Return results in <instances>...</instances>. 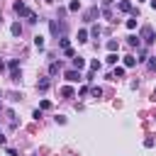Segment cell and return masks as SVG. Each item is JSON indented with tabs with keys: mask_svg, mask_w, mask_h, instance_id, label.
Instances as JSON below:
<instances>
[{
	"mask_svg": "<svg viewBox=\"0 0 156 156\" xmlns=\"http://www.w3.org/2000/svg\"><path fill=\"white\" fill-rule=\"evenodd\" d=\"M151 7H154V10H156V0H151Z\"/></svg>",
	"mask_w": 156,
	"mask_h": 156,
	"instance_id": "obj_32",
	"label": "cell"
},
{
	"mask_svg": "<svg viewBox=\"0 0 156 156\" xmlns=\"http://www.w3.org/2000/svg\"><path fill=\"white\" fill-rule=\"evenodd\" d=\"M2 71H5V63H2V61H0V73H2Z\"/></svg>",
	"mask_w": 156,
	"mask_h": 156,
	"instance_id": "obj_30",
	"label": "cell"
},
{
	"mask_svg": "<svg viewBox=\"0 0 156 156\" xmlns=\"http://www.w3.org/2000/svg\"><path fill=\"white\" fill-rule=\"evenodd\" d=\"M10 32H12L15 37H20V34H22V24H20V22H15V24L10 27Z\"/></svg>",
	"mask_w": 156,
	"mask_h": 156,
	"instance_id": "obj_14",
	"label": "cell"
},
{
	"mask_svg": "<svg viewBox=\"0 0 156 156\" xmlns=\"http://www.w3.org/2000/svg\"><path fill=\"white\" fill-rule=\"evenodd\" d=\"M117 7H119V10H122V12H132V10H134V7H132V2H129V0H119V5H117Z\"/></svg>",
	"mask_w": 156,
	"mask_h": 156,
	"instance_id": "obj_6",
	"label": "cell"
},
{
	"mask_svg": "<svg viewBox=\"0 0 156 156\" xmlns=\"http://www.w3.org/2000/svg\"><path fill=\"white\" fill-rule=\"evenodd\" d=\"M49 107H51L49 100H41V102H39V110H49Z\"/></svg>",
	"mask_w": 156,
	"mask_h": 156,
	"instance_id": "obj_23",
	"label": "cell"
},
{
	"mask_svg": "<svg viewBox=\"0 0 156 156\" xmlns=\"http://www.w3.org/2000/svg\"><path fill=\"white\" fill-rule=\"evenodd\" d=\"M68 10H71V12H78V10H80V2H78V0H71V2H68Z\"/></svg>",
	"mask_w": 156,
	"mask_h": 156,
	"instance_id": "obj_19",
	"label": "cell"
},
{
	"mask_svg": "<svg viewBox=\"0 0 156 156\" xmlns=\"http://www.w3.org/2000/svg\"><path fill=\"white\" fill-rule=\"evenodd\" d=\"M117 49H119V41L117 39H110L107 41V51H117Z\"/></svg>",
	"mask_w": 156,
	"mask_h": 156,
	"instance_id": "obj_17",
	"label": "cell"
},
{
	"mask_svg": "<svg viewBox=\"0 0 156 156\" xmlns=\"http://www.w3.org/2000/svg\"><path fill=\"white\" fill-rule=\"evenodd\" d=\"M149 68H151V71H156V58H151V61H149Z\"/></svg>",
	"mask_w": 156,
	"mask_h": 156,
	"instance_id": "obj_28",
	"label": "cell"
},
{
	"mask_svg": "<svg viewBox=\"0 0 156 156\" xmlns=\"http://www.w3.org/2000/svg\"><path fill=\"white\" fill-rule=\"evenodd\" d=\"M90 95H93V98H100V95H102V90H100L98 85H93V88H90Z\"/></svg>",
	"mask_w": 156,
	"mask_h": 156,
	"instance_id": "obj_22",
	"label": "cell"
},
{
	"mask_svg": "<svg viewBox=\"0 0 156 156\" xmlns=\"http://www.w3.org/2000/svg\"><path fill=\"white\" fill-rule=\"evenodd\" d=\"M144 146H146V149H151V146H154V139H151V136H149V139H144Z\"/></svg>",
	"mask_w": 156,
	"mask_h": 156,
	"instance_id": "obj_27",
	"label": "cell"
},
{
	"mask_svg": "<svg viewBox=\"0 0 156 156\" xmlns=\"http://www.w3.org/2000/svg\"><path fill=\"white\" fill-rule=\"evenodd\" d=\"M63 76H66V80H68V83H78V80L83 78V76H80V71H76V68H68Z\"/></svg>",
	"mask_w": 156,
	"mask_h": 156,
	"instance_id": "obj_3",
	"label": "cell"
},
{
	"mask_svg": "<svg viewBox=\"0 0 156 156\" xmlns=\"http://www.w3.org/2000/svg\"><path fill=\"white\" fill-rule=\"evenodd\" d=\"M127 27H129V29H136V17H134V20H127Z\"/></svg>",
	"mask_w": 156,
	"mask_h": 156,
	"instance_id": "obj_25",
	"label": "cell"
},
{
	"mask_svg": "<svg viewBox=\"0 0 156 156\" xmlns=\"http://www.w3.org/2000/svg\"><path fill=\"white\" fill-rule=\"evenodd\" d=\"M0 98H2V93H0Z\"/></svg>",
	"mask_w": 156,
	"mask_h": 156,
	"instance_id": "obj_33",
	"label": "cell"
},
{
	"mask_svg": "<svg viewBox=\"0 0 156 156\" xmlns=\"http://www.w3.org/2000/svg\"><path fill=\"white\" fill-rule=\"evenodd\" d=\"M83 66H85V58H83V56H73V68H76V71H80Z\"/></svg>",
	"mask_w": 156,
	"mask_h": 156,
	"instance_id": "obj_7",
	"label": "cell"
},
{
	"mask_svg": "<svg viewBox=\"0 0 156 156\" xmlns=\"http://www.w3.org/2000/svg\"><path fill=\"white\" fill-rule=\"evenodd\" d=\"M127 44H129V46H139V44H141V39H139L136 34H129V37H127Z\"/></svg>",
	"mask_w": 156,
	"mask_h": 156,
	"instance_id": "obj_9",
	"label": "cell"
},
{
	"mask_svg": "<svg viewBox=\"0 0 156 156\" xmlns=\"http://www.w3.org/2000/svg\"><path fill=\"white\" fill-rule=\"evenodd\" d=\"M49 32H51L54 37H63V34H66V22H61V20H49Z\"/></svg>",
	"mask_w": 156,
	"mask_h": 156,
	"instance_id": "obj_1",
	"label": "cell"
},
{
	"mask_svg": "<svg viewBox=\"0 0 156 156\" xmlns=\"http://www.w3.org/2000/svg\"><path fill=\"white\" fill-rule=\"evenodd\" d=\"M58 71H61V63H58V61H54V63L49 66V73H51V76H56Z\"/></svg>",
	"mask_w": 156,
	"mask_h": 156,
	"instance_id": "obj_18",
	"label": "cell"
},
{
	"mask_svg": "<svg viewBox=\"0 0 156 156\" xmlns=\"http://www.w3.org/2000/svg\"><path fill=\"white\" fill-rule=\"evenodd\" d=\"M122 76H124V66H115V71H112V80L122 78Z\"/></svg>",
	"mask_w": 156,
	"mask_h": 156,
	"instance_id": "obj_11",
	"label": "cell"
},
{
	"mask_svg": "<svg viewBox=\"0 0 156 156\" xmlns=\"http://www.w3.org/2000/svg\"><path fill=\"white\" fill-rule=\"evenodd\" d=\"M7 66H10V68H17V66H20V61H17V58H10V63H7Z\"/></svg>",
	"mask_w": 156,
	"mask_h": 156,
	"instance_id": "obj_26",
	"label": "cell"
},
{
	"mask_svg": "<svg viewBox=\"0 0 156 156\" xmlns=\"http://www.w3.org/2000/svg\"><path fill=\"white\" fill-rule=\"evenodd\" d=\"M34 46H37L39 51L44 49V37H41V34H37V37H34Z\"/></svg>",
	"mask_w": 156,
	"mask_h": 156,
	"instance_id": "obj_15",
	"label": "cell"
},
{
	"mask_svg": "<svg viewBox=\"0 0 156 156\" xmlns=\"http://www.w3.org/2000/svg\"><path fill=\"white\" fill-rule=\"evenodd\" d=\"M78 41H80V44L88 41V29H80V32H78Z\"/></svg>",
	"mask_w": 156,
	"mask_h": 156,
	"instance_id": "obj_20",
	"label": "cell"
},
{
	"mask_svg": "<svg viewBox=\"0 0 156 156\" xmlns=\"http://www.w3.org/2000/svg\"><path fill=\"white\" fill-rule=\"evenodd\" d=\"M58 93H61V95H63V98H73V95H76V90H73V88H71V85H63V88H61V90H58Z\"/></svg>",
	"mask_w": 156,
	"mask_h": 156,
	"instance_id": "obj_8",
	"label": "cell"
},
{
	"mask_svg": "<svg viewBox=\"0 0 156 156\" xmlns=\"http://www.w3.org/2000/svg\"><path fill=\"white\" fill-rule=\"evenodd\" d=\"M58 46H61V49H68V46H71V41H68V37H66V34H63V37H58Z\"/></svg>",
	"mask_w": 156,
	"mask_h": 156,
	"instance_id": "obj_16",
	"label": "cell"
},
{
	"mask_svg": "<svg viewBox=\"0 0 156 156\" xmlns=\"http://www.w3.org/2000/svg\"><path fill=\"white\" fill-rule=\"evenodd\" d=\"M27 20H29V22H37L39 17H37V12H32V10H29V15H27Z\"/></svg>",
	"mask_w": 156,
	"mask_h": 156,
	"instance_id": "obj_24",
	"label": "cell"
},
{
	"mask_svg": "<svg viewBox=\"0 0 156 156\" xmlns=\"http://www.w3.org/2000/svg\"><path fill=\"white\" fill-rule=\"evenodd\" d=\"M10 80H12V83H20V80H22V71H20V66H17V68H10Z\"/></svg>",
	"mask_w": 156,
	"mask_h": 156,
	"instance_id": "obj_5",
	"label": "cell"
},
{
	"mask_svg": "<svg viewBox=\"0 0 156 156\" xmlns=\"http://www.w3.org/2000/svg\"><path fill=\"white\" fill-rule=\"evenodd\" d=\"M90 71H93V73H95V71H100V61H98V58H93V61H90Z\"/></svg>",
	"mask_w": 156,
	"mask_h": 156,
	"instance_id": "obj_21",
	"label": "cell"
},
{
	"mask_svg": "<svg viewBox=\"0 0 156 156\" xmlns=\"http://www.w3.org/2000/svg\"><path fill=\"white\" fill-rule=\"evenodd\" d=\"M0 144H5V136H2V134H0Z\"/></svg>",
	"mask_w": 156,
	"mask_h": 156,
	"instance_id": "obj_31",
	"label": "cell"
},
{
	"mask_svg": "<svg viewBox=\"0 0 156 156\" xmlns=\"http://www.w3.org/2000/svg\"><path fill=\"white\" fill-rule=\"evenodd\" d=\"M136 66V56H124V68H132Z\"/></svg>",
	"mask_w": 156,
	"mask_h": 156,
	"instance_id": "obj_13",
	"label": "cell"
},
{
	"mask_svg": "<svg viewBox=\"0 0 156 156\" xmlns=\"http://www.w3.org/2000/svg\"><path fill=\"white\" fill-rule=\"evenodd\" d=\"M37 90H49V78H41V80H37Z\"/></svg>",
	"mask_w": 156,
	"mask_h": 156,
	"instance_id": "obj_12",
	"label": "cell"
},
{
	"mask_svg": "<svg viewBox=\"0 0 156 156\" xmlns=\"http://www.w3.org/2000/svg\"><path fill=\"white\" fill-rule=\"evenodd\" d=\"M139 39L144 41V44H154V39H156V34H154V29L146 24L144 29H141V34H139Z\"/></svg>",
	"mask_w": 156,
	"mask_h": 156,
	"instance_id": "obj_2",
	"label": "cell"
},
{
	"mask_svg": "<svg viewBox=\"0 0 156 156\" xmlns=\"http://www.w3.org/2000/svg\"><path fill=\"white\" fill-rule=\"evenodd\" d=\"M12 7H15V12H17V15H20V17H22V15H24V17H27V15H29V7H27V5H24V2H22V0H17V2H15V5H12Z\"/></svg>",
	"mask_w": 156,
	"mask_h": 156,
	"instance_id": "obj_4",
	"label": "cell"
},
{
	"mask_svg": "<svg viewBox=\"0 0 156 156\" xmlns=\"http://www.w3.org/2000/svg\"><path fill=\"white\" fill-rule=\"evenodd\" d=\"M112 2H115V0H102V7H110Z\"/></svg>",
	"mask_w": 156,
	"mask_h": 156,
	"instance_id": "obj_29",
	"label": "cell"
},
{
	"mask_svg": "<svg viewBox=\"0 0 156 156\" xmlns=\"http://www.w3.org/2000/svg\"><path fill=\"white\" fill-rule=\"evenodd\" d=\"M105 61H107V63H110V66H117V61H119V56H117V54H115V51H110V54H107V58H105Z\"/></svg>",
	"mask_w": 156,
	"mask_h": 156,
	"instance_id": "obj_10",
	"label": "cell"
}]
</instances>
